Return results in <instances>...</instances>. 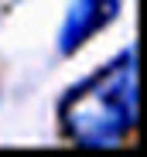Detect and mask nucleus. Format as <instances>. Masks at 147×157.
<instances>
[{
  "mask_svg": "<svg viewBox=\"0 0 147 157\" xmlns=\"http://www.w3.org/2000/svg\"><path fill=\"white\" fill-rule=\"evenodd\" d=\"M65 133L82 147H116L137 126V55L133 48L103 72L68 89L58 106Z\"/></svg>",
  "mask_w": 147,
  "mask_h": 157,
  "instance_id": "1",
  "label": "nucleus"
},
{
  "mask_svg": "<svg viewBox=\"0 0 147 157\" xmlns=\"http://www.w3.org/2000/svg\"><path fill=\"white\" fill-rule=\"evenodd\" d=\"M120 14V0H75L62 24L58 34V51L62 55H75V51L106 24Z\"/></svg>",
  "mask_w": 147,
  "mask_h": 157,
  "instance_id": "2",
  "label": "nucleus"
}]
</instances>
